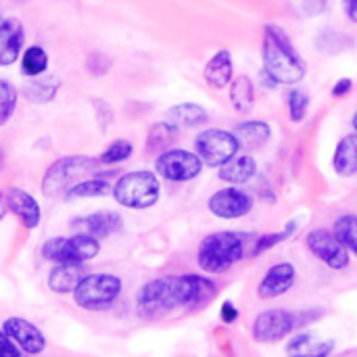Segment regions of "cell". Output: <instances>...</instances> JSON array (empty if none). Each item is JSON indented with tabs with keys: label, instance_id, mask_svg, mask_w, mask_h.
Segmentation results:
<instances>
[{
	"label": "cell",
	"instance_id": "1",
	"mask_svg": "<svg viewBox=\"0 0 357 357\" xmlns=\"http://www.w3.org/2000/svg\"><path fill=\"white\" fill-rule=\"evenodd\" d=\"M261 59L264 71L272 79V84L295 86L305 77V63L297 54L284 29L278 25H266Z\"/></svg>",
	"mask_w": 357,
	"mask_h": 357
},
{
	"label": "cell",
	"instance_id": "2",
	"mask_svg": "<svg viewBox=\"0 0 357 357\" xmlns=\"http://www.w3.org/2000/svg\"><path fill=\"white\" fill-rule=\"evenodd\" d=\"M245 234L238 232H215L201 241L197 264L207 274H224L245 257Z\"/></svg>",
	"mask_w": 357,
	"mask_h": 357
},
{
	"label": "cell",
	"instance_id": "3",
	"mask_svg": "<svg viewBox=\"0 0 357 357\" xmlns=\"http://www.w3.org/2000/svg\"><path fill=\"white\" fill-rule=\"evenodd\" d=\"M98 159L86 155H71L56 159L42 178V192L48 199H63L65 192L77 182L98 174Z\"/></svg>",
	"mask_w": 357,
	"mask_h": 357
},
{
	"label": "cell",
	"instance_id": "4",
	"mask_svg": "<svg viewBox=\"0 0 357 357\" xmlns=\"http://www.w3.org/2000/svg\"><path fill=\"white\" fill-rule=\"evenodd\" d=\"M111 195L126 209H149L161 197V182L155 172H128L115 182Z\"/></svg>",
	"mask_w": 357,
	"mask_h": 357
},
{
	"label": "cell",
	"instance_id": "5",
	"mask_svg": "<svg viewBox=\"0 0 357 357\" xmlns=\"http://www.w3.org/2000/svg\"><path fill=\"white\" fill-rule=\"evenodd\" d=\"M121 289V280L113 274H86L73 291V301L88 312L107 310L119 299Z\"/></svg>",
	"mask_w": 357,
	"mask_h": 357
},
{
	"label": "cell",
	"instance_id": "6",
	"mask_svg": "<svg viewBox=\"0 0 357 357\" xmlns=\"http://www.w3.org/2000/svg\"><path fill=\"white\" fill-rule=\"evenodd\" d=\"M98 253H100L98 238L86 232H79L73 236H54L42 245V257L52 264H63V261L86 264L94 259Z\"/></svg>",
	"mask_w": 357,
	"mask_h": 357
},
{
	"label": "cell",
	"instance_id": "7",
	"mask_svg": "<svg viewBox=\"0 0 357 357\" xmlns=\"http://www.w3.org/2000/svg\"><path fill=\"white\" fill-rule=\"evenodd\" d=\"M320 312L314 314H293L287 310H268L257 316L253 324V339L257 343H278L284 337H289L295 328L314 322L312 318H318Z\"/></svg>",
	"mask_w": 357,
	"mask_h": 357
},
{
	"label": "cell",
	"instance_id": "8",
	"mask_svg": "<svg viewBox=\"0 0 357 357\" xmlns=\"http://www.w3.org/2000/svg\"><path fill=\"white\" fill-rule=\"evenodd\" d=\"M218 293L213 280L197 274L188 276H169L167 278V303L169 310L174 307H195L209 303Z\"/></svg>",
	"mask_w": 357,
	"mask_h": 357
},
{
	"label": "cell",
	"instance_id": "9",
	"mask_svg": "<svg viewBox=\"0 0 357 357\" xmlns=\"http://www.w3.org/2000/svg\"><path fill=\"white\" fill-rule=\"evenodd\" d=\"M195 149L207 167H220L238 153L241 140L232 132L211 128L195 138Z\"/></svg>",
	"mask_w": 357,
	"mask_h": 357
},
{
	"label": "cell",
	"instance_id": "10",
	"mask_svg": "<svg viewBox=\"0 0 357 357\" xmlns=\"http://www.w3.org/2000/svg\"><path fill=\"white\" fill-rule=\"evenodd\" d=\"M203 159L197 153L184 151V149H167L159 153L155 159V172L157 176L169 180V182H188L195 180L203 172Z\"/></svg>",
	"mask_w": 357,
	"mask_h": 357
},
{
	"label": "cell",
	"instance_id": "11",
	"mask_svg": "<svg viewBox=\"0 0 357 357\" xmlns=\"http://www.w3.org/2000/svg\"><path fill=\"white\" fill-rule=\"evenodd\" d=\"M305 247L316 259H320L331 270H345L349 266V251L337 238L335 232L331 234L324 228L312 230L305 238Z\"/></svg>",
	"mask_w": 357,
	"mask_h": 357
},
{
	"label": "cell",
	"instance_id": "12",
	"mask_svg": "<svg viewBox=\"0 0 357 357\" xmlns=\"http://www.w3.org/2000/svg\"><path fill=\"white\" fill-rule=\"evenodd\" d=\"M207 207L215 218L238 220V218H245L253 209V199L245 190L230 186V188H222L213 192Z\"/></svg>",
	"mask_w": 357,
	"mask_h": 357
},
{
	"label": "cell",
	"instance_id": "13",
	"mask_svg": "<svg viewBox=\"0 0 357 357\" xmlns=\"http://www.w3.org/2000/svg\"><path fill=\"white\" fill-rule=\"evenodd\" d=\"M2 331L25 356H40L46 349L44 335L31 322L23 318H6L2 324Z\"/></svg>",
	"mask_w": 357,
	"mask_h": 357
},
{
	"label": "cell",
	"instance_id": "14",
	"mask_svg": "<svg viewBox=\"0 0 357 357\" xmlns=\"http://www.w3.org/2000/svg\"><path fill=\"white\" fill-rule=\"evenodd\" d=\"M25 44V29L23 23L17 17H4L0 19V67L13 65Z\"/></svg>",
	"mask_w": 357,
	"mask_h": 357
},
{
	"label": "cell",
	"instance_id": "15",
	"mask_svg": "<svg viewBox=\"0 0 357 357\" xmlns=\"http://www.w3.org/2000/svg\"><path fill=\"white\" fill-rule=\"evenodd\" d=\"M4 201H6L8 211H10L25 228L33 230V228L40 226L42 209H40L38 201H36L29 192H25V190H21V188H8V190L4 192Z\"/></svg>",
	"mask_w": 357,
	"mask_h": 357
},
{
	"label": "cell",
	"instance_id": "16",
	"mask_svg": "<svg viewBox=\"0 0 357 357\" xmlns=\"http://www.w3.org/2000/svg\"><path fill=\"white\" fill-rule=\"evenodd\" d=\"M295 278H297V272H295V266L293 264H278V266H272L266 276L261 278L259 287H257V295L261 299H276V297H282L284 293H289L295 284Z\"/></svg>",
	"mask_w": 357,
	"mask_h": 357
},
{
	"label": "cell",
	"instance_id": "17",
	"mask_svg": "<svg viewBox=\"0 0 357 357\" xmlns=\"http://www.w3.org/2000/svg\"><path fill=\"white\" fill-rule=\"evenodd\" d=\"M121 215L119 213H113V211H98V213H90L86 218H79L71 224L73 230H79V232H86L90 236H96L98 241L100 238H107L115 232L121 230Z\"/></svg>",
	"mask_w": 357,
	"mask_h": 357
},
{
	"label": "cell",
	"instance_id": "18",
	"mask_svg": "<svg viewBox=\"0 0 357 357\" xmlns=\"http://www.w3.org/2000/svg\"><path fill=\"white\" fill-rule=\"evenodd\" d=\"M84 264L77 261H63V264H54V268L48 272L46 284L52 293L56 295H73L75 287L79 284V280L84 278Z\"/></svg>",
	"mask_w": 357,
	"mask_h": 357
},
{
	"label": "cell",
	"instance_id": "19",
	"mask_svg": "<svg viewBox=\"0 0 357 357\" xmlns=\"http://www.w3.org/2000/svg\"><path fill=\"white\" fill-rule=\"evenodd\" d=\"M257 174V163L251 155H234L232 159H228L224 165H220V180H224L226 184L232 186H241L247 184L253 176Z\"/></svg>",
	"mask_w": 357,
	"mask_h": 357
},
{
	"label": "cell",
	"instance_id": "20",
	"mask_svg": "<svg viewBox=\"0 0 357 357\" xmlns=\"http://www.w3.org/2000/svg\"><path fill=\"white\" fill-rule=\"evenodd\" d=\"M232 69H234L232 54L228 50H218L205 65L203 77H205L207 86H211L215 90H224L232 82Z\"/></svg>",
	"mask_w": 357,
	"mask_h": 357
},
{
	"label": "cell",
	"instance_id": "21",
	"mask_svg": "<svg viewBox=\"0 0 357 357\" xmlns=\"http://www.w3.org/2000/svg\"><path fill=\"white\" fill-rule=\"evenodd\" d=\"M333 165L335 172L343 178H351L357 174V132L356 134H347L335 151L333 157Z\"/></svg>",
	"mask_w": 357,
	"mask_h": 357
},
{
	"label": "cell",
	"instance_id": "22",
	"mask_svg": "<svg viewBox=\"0 0 357 357\" xmlns=\"http://www.w3.org/2000/svg\"><path fill=\"white\" fill-rule=\"evenodd\" d=\"M230 102L236 113L247 115L255 107V86L249 75H238L230 82Z\"/></svg>",
	"mask_w": 357,
	"mask_h": 357
},
{
	"label": "cell",
	"instance_id": "23",
	"mask_svg": "<svg viewBox=\"0 0 357 357\" xmlns=\"http://www.w3.org/2000/svg\"><path fill=\"white\" fill-rule=\"evenodd\" d=\"M167 119L172 123H176L178 128H199V126L207 123L209 113H207V109H203L197 102H182L167 111Z\"/></svg>",
	"mask_w": 357,
	"mask_h": 357
},
{
	"label": "cell",
	"instance_id": "24",
	"mask_svg": "<svg viewBox=\"0 0 357 357\" xmlns=\"http://www.w3.org/2000/svg\"><path fill=\"white\" fill-rule=\"evenodd\" d=\"M59 88H61V79L59 77L42 73V75L31 77V82L23 88V94H25L27 100H31L36 105H44V102H50L54 98Z\"/></svg>",
	"mask_w": 357,
	"mask_h": 357
},
{
	"label": "cell",
	"instance_id": "25",
	"mask_svg": "<svg viewBox=\"0 0 357 357\" xmlns=\"http://www.w3.org/2000/svg\"><path fill=\"white\" fill-rule=\"evenodd\" d=\"M178 140V126L169 119L157 121L149 128L146 134V151L149 153H163Z\"/></svg>",
	"mask_w": 357,
	"mask_h": 357
},
{
	"label": "cell",
	"instance_id": "26",
	"mask_svg": "<svg viewBox=\"0 0 357 357\" xmlns=\"http://www.w3.org/2000/svg\"><path fill=\"white\" fill-rule=\"evenodd\" d=\"M270 136H272V128L261 119L243 121L236 128V138L241 140V146L245 149H259L270 140Z\"/></svg>",
	"mask_w": 357,
	"mask_h": 357
},
{
	"label": "cell",
	"instance_id": "27",
	"mask_svg": "<svg viewBox=\"0 0 357 357\" xmlns=\"http://www.w3.org/2000/svg\"><path fill=\"white\" fill-rule=\"evenodd\" d=\"M113 192V186L102 180V178H86L82 182H77L75 186H71L65 192V201H73V199H98V197H107Z\"/></svg>",
	"mask_w": 357,
	"mask_h": 357
},
{
	"label": "cell",
	"instance_id": "28",
	"mask_svg": "<svg viewBox=\"0 0 357 357\" xmlns=\"http://www.w3.org/2000/svg\"><path fill=\"white\" fill-rule=\"evenodd\" d=\"M48 69V52L42 46H29L21 52V73L25 77L42 75Z\"/></svg>",
	"mask_w": 357,
	"mask_h": 357
},
{
	"label": "cell",
	"instance_id": "29",
	"mask_svg": "<svg viewBox=\"0 0 357 357\" xmlns=\"http://www.w3.org/2000/svg\"><path fill=\"white\" fill-rule=\"evenodd\" d=\"M335 234L347 251L357 257V215H341L335 222Z\"/></svg>",
	"mask_w": 357,
	"mask_h": 357
},
{
	"label": "cell",
	"instance_id": "30",
	"mask_svg": "<svg viewBox=\"0 0 357 357\" xmlns=\"http://www.w3.org/2000/svg\"><path fill=\"white\" fill-rule=\"evenodd\" d=\"M132 153H134V146H132L130 140H115L113 144H109L102 151V155L98 157V161H100V165H117V163L130 159Z\"/></svg>",
	"mask_w": 357,
	"mask_h": 357
},
{
	"label": "cell",
	"instance_id": "31",
	"mask_svg": "<svg viewBox=\"0 0 357 357\" xmlns=\"http://www.w3.org/2000/svg\"><path fill=\"white\" fill-rule=\"evenodd\" d=\"M17 109V90L10 82L0 79V126H4Z\"/></svg>",
	"mask_w": 357,
	"mask_h": 357
},
{
	"label": "cell",
	"instance_id": "32",
	"mask_svg": "<svg viewBox=\"0 0 357 357\" xmlns=\"http://www.w3.org/2000/svg\"><path fill=\"white\" fill-rule=\"evenodd\" d=\"M295 230H297V224H295V222H291V224H287V226H284V230H282V232H276V234H264V236H259V241H257V245H255V249H253V255H261V253H266L268 249H272V247L280 245L282 241H287L289 236H293V234H295Z\"/></svg>",
	"mask_w": 357,
	"mask_h": 357
},
{
	"label": "cell",
	"instance_id": "33",
	"mask_svg": "<svg viewBox=\"0 0 357 357\" xmlns=\"http://www.w3.org/2000/svg\"><path fill=\"white\" fill-rule=\"evenodd\" d=\"M307 105H310V98L303 90L295 88L289 92V115H291V121L295 123H301L305 113H307Z\"/></svg>",
	"mask_w": 357,
	"mask_h": 357
},
{
	"label": "cell",
	"instance_id": "34",
	"mask_svg": "<svg viewBox=\"0 0 357 357\" xmlns=\"http://www.w3.org/2000/svg\"><path fill=\"white\" fill-rule=\"evenodd\" d=\"M310 341H312V335H310V333H301V335H297V337L291 339L287 351H289L291 356H303V351H305V347L310 345Z\"/></svg>",
	"mask_w": 357,
	"mask_h": 357
},
{
	"label": "cell",
	"instance_id": "35",
	"mask_svg": "<svg viewBox=\"0 0 357 357\" xmlns=\"http://www.w3.org/2000/svg\"><path fill=\"white\" fill-rule=\"evenodd\" d=\"M23 354H19V347L6 337V333L0 328V357H19Z\"/></svg>",
	"mask_w": 357,
	"mask_h": 357
},
{
	"label": "cell",
	"instance_id": "36",
	"mask_svg": "<svg viewBox=\"0 0 357 357\" xmlns=\"http://www.w3.org/2000/svg\"><path fill=\"white\" fill-rule=\"evenodd\" d=\"M333 349H335V341H326V343H320V345H316V347H312V349H305V351H303V356L324 357V356H331V354H333Z\"/></svg>",
	"mask_w": 357,
	"mask_h": 357
},
{
	"label": "cell",
	"instance_id": "37",
	"mask_svg": "<svg viewBox=\"0 0 357 357\" xmlns=\"http://www.w3.org/2000/svg\"><path fill=\"white\" fill-rule=\"evenodd\" d=\"M326 8V0H303V10L307 15H320Z\"/></svg>",
	"mask_w": 357,
	"mask_h": 357
},
{
	"label": "cell",
	"instance_id": "38",
	"mask_svg": "<svg viewBox=\"0 0 357 357\" xmlns=\"http://www.w3.org/2000/svg\"><path fill=\"white\" fill-rule=\"evenodd\" d=\"M238 318V310L228 301V303H224V307H222V320L226 322V324H230V322H234Z\"/></svg>",
	"mask_w": 357,
	"mask_h": 357
},
{
	"label": "cell",
	"instance_id": "39",
	"mask_svg": "<svg viewBox=\"0 0 357 357\" xmlns=\"http://www.w3.org/2000/svg\"><path fill=\"white\" fill-rule=\"evenodd\" d=\"M343 8L349 21L357 23V0H343Z\"/></svg>",
	"mask_w": 357,
	"mask_h": 357
},
{
	"label": "cell",
	"instance_id": "40",
	"mask_svg": "<svg viewBox=\"0 0 357 357\" xmlns=\"http://www.w3.org/2000/svg\"><path fill=\"white\" fill-rule=\"evenodd\" d=\"M351 90V79H341V82H337V86L333 88V94L335 96H343V94H347Z\"/></svg>",
	"mask_w": 357,
	"mask_h": 357
},
{
	"label": "cell",
	"instance_id": "41",
	"mask_svg": "<svg viewBox=\"0 0 357 357\" xmlns=\"http://www.w3.org/2000/svg\"><path fill=\"white\" fill-rule=\"evenodd\" d=\"M6 211H8V207H6V201H4V197L0 195V222L4 220V215H6Z\"/></svg>",
	"mask_w": 357,
	"mask_h": 357
},
{
	"label": "cell",
	"instance_id": "42",
	"mask_svg": "<svg viewBox=\"0 0 357 357\" xmlns=\"http://www.w3.org/2000/svg\"><path fill=\"white\" fill-rule=\"evenodd\" d=\"M354 128H356V132H357V111H356V115H354Z\"/></svg>",
	"mask_w": 357,
	"mask_h": 357
},
{
	"label": "cell",
	"instance_id": "43",
	"mask_svg": "<svg viewBox=\"0 0 357 357\" xmlns=\"http://www.w3.org/2000/svg\"><path fill=\"white\" fill-rule=\"evenodd\" d=\"M2 165H4V159H2V153H0V172H2Z\"/></svg>",
	"mask_w": 357,
	"mask_h": 357
},
{
	"label": "cell",
	"instance_id": "44",
	"mask_svg": "<svg viewBox=\"0 0 357 357\" xmlns=\"http://www.w3.org/2000/svg\"><path fill=\"white\" fill-rule=\"evenodd\" d=\"M15 2H27V0H15Z\"/></svg>",
	"mask_w": 357,
	"mask_h": 357
}]
</instances>
